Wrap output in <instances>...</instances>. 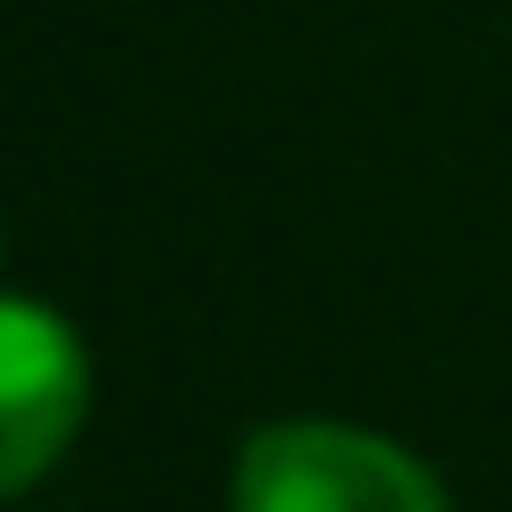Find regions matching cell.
Instances as JSON below:
<instances>
[{
    "mask_svg": "<svg viewBox=\"0 0 512 512\" xmlns=\"http://www.w3.org/2000/svg\"><path fill=\"white\" fill-rule=\"evenodd\" d=\"M84 420V345L59 311L0 294V496L34 487Z\"/></svg>",
    "mask_w": 512,
    "mask_h": 512,
    "instance_id": "cell-2",
    "label": "cell"
},
{
    "mask_svg": "<svg viewBox=\"0 0 512 512\" xmlns=\"http://www.w3.org/2000/svg\"><path fill=\"white\" fill-rule=\"evenodd\" d=\"M236 512H445V487L370 429L277 420L236 454Z\"/></svg>",
    "mask_w": 512,
    "mask_h": 512,
    "instance_id": "cell-1",
    "label": "cell"
}]
</instances>
